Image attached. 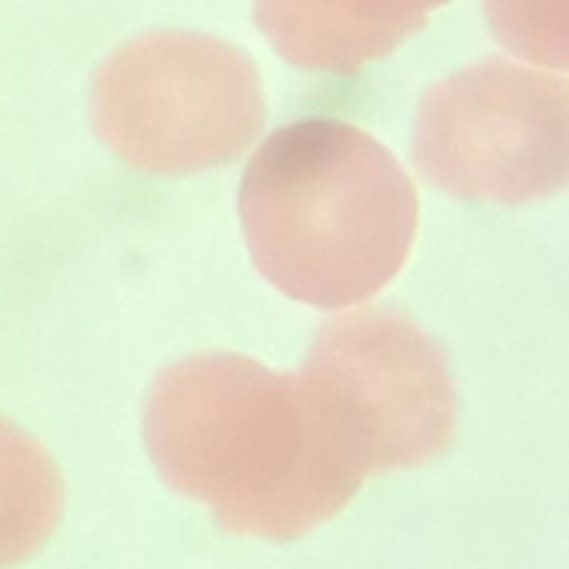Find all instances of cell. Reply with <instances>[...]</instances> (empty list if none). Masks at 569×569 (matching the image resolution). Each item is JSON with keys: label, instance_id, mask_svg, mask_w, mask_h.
Segmentation results:
<instances>
[{"label": "cell", "instance_id": "5", "mask_svg": "<svg viewBox=\"0 0 569 569\" xmlns=\"http://www.w3.org/2000/svg\"><path fill=\"white\" fill-rule=\"evenodd\" d=\"M300 371L345 420L369 473L422 465L453 442L458 398L447 358L402 313L333 318Z\"/></svg>", "mask_w": 569, "mask_h": 569}, {"label": "cell", "instance_id": "4", "mask_svg": "<svg viewBox=\"0 0 569 569\" xmlns=\"http://www.w3.org/2000/svg\"><path fill=\"white\" fill-rule=\"evenodd\" d=\"M562 76L487 58L429 87L413 124L416 169L460 200L518 204L567 184Z\"/></svg>", "mask_w": 569, "mask_h": 569}, {"label": "cell", "instance_id": "3", "mask_svg": "<svg viewBox=\"0 0 569 569\" xmlns=\"http://www.w3.org/2000/svg\"><path fill=\"white\" fill-rule=\"evenodd\" d=\"M264 89L249 56L193 31L140 36L98 69L91 118L127 164L182 176L238 160L264 124Z\"/></svg>", "mask_w": 569, "mask_h": 569}, {"label": "cell", "instance_id": "1", "mask_svg": "<svg viewBox=\"0 0 569 569\" xmlns=\"http://www.w3.org/2000/svg\"><path fill=\"white\" fill-rule=\"evenodd\" d=\"M144 438L162 478L236 533L293 540L336 516L367 467L318 387L236 353L167 367Z\"/></svg>", "mask_w": 569, "mask_h": 569}, {"label": "cell", "instance_id": "6", "mask_svg": "<svg viewBox=\"0 0 569 569\" xmlns=\"http://www.w3.org/2000/svg\"><path fill=\"white\" fill-rule=\"evenodd\" d=\"M451 0H256L253 18L293 67L349 76L385 58Z\"/></svg>", "mask_w": 569, "mask_h": 569}, {"label": "cell", "instance_id": "8", "mask_svg": "<svg viewBox=\"0 0 569 569\" xmlns=\"http://www.w3.org/2000/svg\"><path fill=\"white\" fill-rule=\"evenodd\" d=\"M485 9L507 49L545 67H567V0H485Z\"/></svg>", "mask_w": 569, "mask_h": 569}, {"label": "cell", "instance_id": "2", "mask_svg": "<svg viewBox=\"0 0 569 569\" xmlns=\"http://www.w3.org/2000/svg\"><path fill=\"white\" fill-rule=\"evenodd\" d=\"M238 204L258 271L320 309L380 291L418 229L416 189L400 162L362 129L329 118L276 129L249 160Z\"/></svg>", "mask_w": 569, "mask_h": 569}, {"label": "cell", "instance_id": "7", "mask_svg": "<svg viewBox=\"0 0 569 569\" xmlns=\"http://www.w3.org/2000/svg\"><path fill=\"white\" fill-rule=\"evenodd\" d=\"M64 509V482L51 453L0 416V569L33 558Z\"/></svg>", "mask_w": 569, "mask_h": 569}]
</instances>
